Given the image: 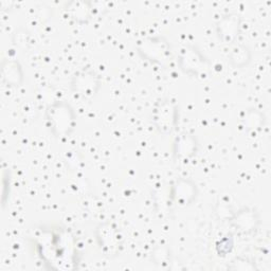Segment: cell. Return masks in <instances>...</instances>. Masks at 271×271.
<instances>
[{
    "label": "cell",
    "instance_id": "cell-1",
    "mask_svg": "<svg viewBox=\"0 0 271 271\" xmlns=\"http://www.w3.org/2000/svg\"><path fill=\"white\" fill-rule=\"evenodd\" d=\"M50 111V122L52 124V128L54 131H58L60 134L69 133L70 128L73 125V117L72 112L67 106L53 107Z\"/></svg>",
    "mask_w": 271,
    "mask_h": 271
},
{
    "label": "cell",
    "instance_id": "cell-2",
    "mask_svg": "<svg viewBox=\"0 0 271 271\" xmlns=\"http://www.w3.org/2000/svg\"><path fill=\"white\" fill-rule=\"evenodd\" d=\"M238 29V21L234 16H227L220 22L221 35L227 36V38L231 40L232 37L235 36V33Z\"/></svg>",
    "mask_w": 271,
    "mask_h": 271
},
{
    "label": "cell",
    "instance_id": "cell-3",
    "mask_svg": "<svg viewBox=\"0 0 271 271\" xmlns=\"http://www.w3.org/2000/svg\"><path fill=\"white\" fill-rule=\"evenodd\" d=\"M95 80L91 75H83L79 78V81L77 83V85L75 86L81 90L83 92V94H85L84 92H86V94H91L90 91L93 89L94 90V86H91V85H88V83H94Z\"/></svg>",
    "mask_w": 271,
    "mask_h": 271
}]
</instances>
